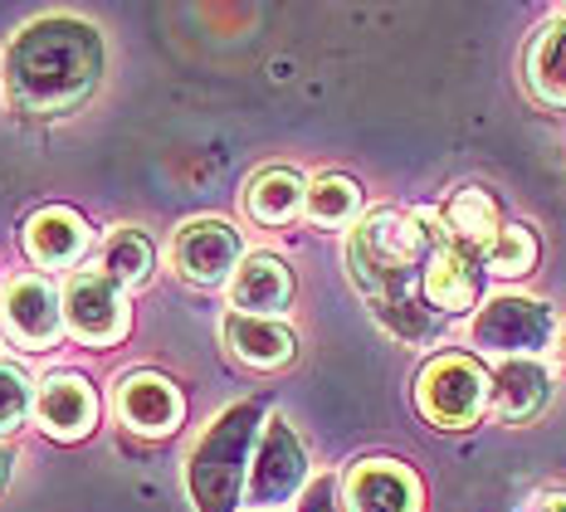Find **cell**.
I'll return each mask as SVG.
<instances>
[{"instance_id":"6da1fadb","label":"cell","mask_w":566,"mask_h":512,"mask_svg":"<svg viewBox=\"0 0 566 512\" xmlns=\"http://www.w3.org/2000/svg\"><path fill=\"white\" fill-rule=\"evenodd\" d=\"M103 83V34L88 20L44 15L30 20L6 50V98L15 113L50 123L69 117Z\"/></svg>"},{"instance_id":"7a4b0ae2","label":"cell","mask_w":566,"mask_h":512,"mask_svg":"<svg viewBox=\"0 0 566 512\" xmlns=\"http://www.w3.org/2000/svg\"><path fill=\"white\" fill-rule=\"evenodd\" d=\"M430 216H406V210H371L347 240V273L367 303L416 293L424 264L450 234L430 230Z\"/></svg>"},{"instance_id":"3957f363","label":"cell","mask_w":566,"mask_h":512,"mask_svg":"<svg viewBox=\"0 0 566 512\" xmlns=\"http://www.w3.org/2000/svg\"><path fill=\"white\" fill-rule=\"evenodd\" d=\"M259 435H264L259 400H240L210 420V430L196 439L191 459H186V488H191L196 512H240Z\"/></svg>"},{"instance_id":"277c9868","label":"cell","mask_w":566,"mask_h":512,"mask_svg":"<svg viewBox=\"0 0 566 512\" xmlns=\"http://www.w3.org/2000/svg\"><path fill=\"white\" fill-rule=\"evenodd\" d=\"M416 405L434 430H469L489 410V372L464 352L434 356L416 376Z\"/></svg>"},{"instance_id":"5b68a950","label":"cell","mask_w":566,"mask_h":512,"mask_svg":"<svg viewBox=\"0 0 566 512\" xmlns=\"http://www.w3.org/2000/svg\"><path fill=\"white\" fill-rule=\"evenodd\" d=\"M308 449H303L298 430H293L283 415H269L264 435H259L254 463H250V488H244V503L254 512H269L279 503H293L308 488Z\"/></svg>"},{"instance_id":"8992f818","label":"cell","mask_w":566,"mask_h":512,"mask_svg":"<svg viewBox=\"0 0 566 512\" xmlns=\"http://www.w3.org/2000/svg\"><path fill=\"white\" fill-rule=\"evenodd\" d=\"M240 264H244V244L230 220L216 216L186 220L171 240V269L191 289H220V283H230L240 273Z\"/></svg>"},{"instance_id":"52a82bcc","label":"cell","mask_w":566,"mask_h":512,"mask_svg":"<svg viewBox=\"0 0 566 512\" xmlns=\"http://www.w3.org/2000/svg\"><path fill=\"white\" fill-rule=\"evenodd\" d=\"M557 317L542 297H523V293H499L479 307L474 317V342L483 352L499 356H537L547 352Z\"/></svg>"},{"instance_id":"ba28073f","label":"cell","mask_w":566,"mask_h":512,"mask_svg":"<svg viewBox=\"0 0 566 512\" xmlns=\"http://www.w3.org/2000/svg\"><path fill=\"white\" fill-rule=\"evenodd\" d=\"M64 327L88 347H113L117 337H127V293L108 273H74L64 283Z\"/></svg>"},{"instance_id":"9c48e42d","label":"cell","mask_w":566,"mask_h":512,"mask_svg":"<svg viewBox=\"0 0 566 512\" xmlns=\"http://www.w3.org/2000/svg\"><path fill=\"white\" fill-rule=\"evenodd\" d=\"M0 327L15 347L50 352L64 332V293L50 279H15L0 297Z\"/></svg>"},{"instance_id":"30bf717a","label":"cell","mask_w":566,"mask_h":512,"mask_svg":"<svg viewBox=\"0 0 566 512\" xmlns=\"http://www.w3.org/2000/svg\"><path fill=\"white\" fill-rule=\"evenodd\" d=\"M117 420L133 435L167 439L186 420V396L161 372H133L117 380Z\"/></svg>"},{"instance_id":"8fae6325","label":"cell","mask_w":566,"mask_h":512,"mask_svg":"<svg viewBox=\"0 0 566 512\" xmlns=\"http://www.w3.org/2000/svg\"><path fill=\"white\" fill-rule=\"evenodd\" d=\"M420 479L400 459H361L342 479L347 512H420Z\"/></svg>"},{"instance_id":"7c38bea8","label":"cell","mask_w":566,"mask_h":512,"mask_svg":"<svg viewBox=\"0 0 566 512\" xmlns=\"http://www.w3.org/2000/svg\"><path fill=\"white\" fill-rule=\"evenodd\" d=\"M20 244H25V259L34 269H74L93 249V224L69 206H44L25 220Z\"/></svg>"},{"instance_id":"4fadbf2b","label":"cell","mask_w":566,"mask_h":512,"mask_svg":"<svg viewBox=\"0 0 566 512\" xmlns=\"http://www.w3.org/2000/svg\"><path fill=\"white\" fill-rule=\"evenodd\" d=\"M479 293H483V259L444 240L420 273V297L440 317H450V313H469L479 303Z\"/></svg>"},{"instance_id":"5bb4252c","label":"cell","mask_w":566,"mask_h":512,"mask_svg":"<svg viewBox=\"0 0 566 512\" xmlns=\"http://www.w3.org/2000/svg\"><path fill=\"white\" fill-rule=\"evenodd\" d=\"M34 415H40V430L59 439V445H74V439H88L93 425H98V396L84 376L59 372L40 386V400H34Z\"/></svg>"},{"instance_id":"9a60e30c","label":"cell","mask_w":566,"mask_h":512,"mask_svg":"<svg viewBox=\"0 0 566 512\" xmlns=\"http://www.w3.org/2000/svg\"><path fill=\"white\" fill-rule=\"evenodd\" d=\"M552 376L537 356H509L499 372H489V410L503 425H527L547 410Z\"/></svg>"},{"instance_id":"2e32d148","label":"cell","mask_w":566,"mask_h":512,"mask_svg":"<svg viewBox=\"0 0 566 512\" xmlns=\"http://www.w3.org/2000/svg\"><path fill=\"white\" fill-rule=\"evenodd\" d=\"M220 337L234 362L254 366V372H283L298 356V337L293 327H283L279 317H250V313H230L220 323Z\"/></svg>"},{"instance_id":"e0dca14e","label":"cell","mask_w":566,"mask_h":512,"mask_svg":"<svg viewBox=\"0 0 566 512\" xmlns=\"http://www.w3.org/2000/svg\"><path fill=\"white\" fill-rule=\"evenodd\" d=\"M293 303V269L279 254H250L230 279V307L250 317H283Z\"/></svg>"},{"instance_id":"ac0fdd59","label":"cell","mask_w":566,"mask_h":512,"mask_svg":"<svg viewBox=\"0 0 566 512\" xmlns=\"http://www.w3.org/2000/svg\"><path fill=\"white\" fill-rule=\"evenodd\" d=\"M444 224H450V244L469 249V254L483 259V249L503 234V216H499V200L489 196L483 186H464L450 196V206H444Z\"/></svg>"},{"instance_id":"d6986e66","label":"cell","mask_w":566,"mask_h":512,"mask_svg":"<svg viewBox=\"0 0 566 512\" xmlns=\"http://www.w3.org/2000/svg\"><path fill=\"white\" fill-rule=\"evenodd\" d=\"M303 206H308V181H303L298 171H289V166H269V171H259L250 181V190H244V210H250V220L269 224V230L289 224Z\"/></svg>"},{"instance_id":"ffe728a7","label":"cell","mask_w":566,"mask_h":512,"mask_svg":"<svg viewBox=\"0 0 566 512\" xmlns=\"http://www.w3.org/2000/svg\"><path fill=\"white\" fill-rule=\"evenodd\" d=\"M527 88L542 108H566V15L537 30L527 50Z\"/></svg>"},{"instance_id":"44dd1931","label":"cell","mask_w":566,"mask_h":512,"mask_svg":"<svg viewBox=\"0 0 566 512\" xmlns=\"http://www.w3.org/2000/svg\"><path fill=\"white\" fill-rule=\"evenodd\" d=\"M151 269H157V249L142 230L133 224H123V230H113L108 240H103V273L117 283V289H147L151 283Z\"/></svg>"},{"instance_id":"7402d4cb","label":"cell","mask_w":566,"mask_h":512,"mask_svg":"<svg viewBox=\"0 0 566 512\" xmlns=\"http://www.w3.org/2000/svg\"><path fill=\"white\" fill-rule=\"evenodd\" d=\"M371 317L381 323V332H391V337H396V342H406V347H430V342L444 332V317L434 313V307L424 303L420 293L371 303Z\"/></svg>"},{"instance_id":"603a6c76","label":"cell","mask_w":566,"mask_h":512,"mask_svg":"<svg viewBox=\"0 0 566 512\" xmlns=\"http://www.w3.org/2000/svg\"><path fill=\"white\" fill-rule=\"evenodd\" d=\"M303 210L313 224H327V230L352 224L361 216V186L352 176H317V181H308V206Z\"/></svg>"},{"instance_id":"cb8c5ba5","label":"cell","mask_w":566,"mask_h":512,"mask_svg":"<svg viewBox=\"0 0 566 512\" xmlns=\"http://www.w3.org/2000/svg\"><path fill=\"white\" fill-rule=\"evenodd\" d=\"M537 254H542V244H537L533 224H503L499 240L483 249V269L499 273V279H523V273L537 269Z\"/></svg>"},{"instance_id":"d4e9b609","label":"cell","mask_w":566,"mask_h":512,"mask_svg":"<svg viewBox=\"0 0 566 512\" xmlns=\"http://www.w3.org/2000/svg\"><path fill=\"white\" fill-rule=\"evenodd\" d=\"M34 400H40V396H34L25 366H20V362H0V439L15 435L20 425H25V415H30Z\"/></svg>"},{"instance_id":"484cf974","label":"cell","mask_w":566,"mask_h":512,"mask_svg":"<svg viewBox=\"0 0 566 512\" xmlns=\"http://www.w3.org/2000/svg\"><path fill=\"white\" fill-rule=\"evenodd\" d=\"M298 512H347V508H342V493H337V479H333V473H317V479L303 488Z\"/></svg>"},{"instance_id":"4316f807","label":"cell","mask_w":566,"mask_h":512,"mask_svg":"<svg viewBox=\"0 0 566 512\" xmlns=\"http://www.w3.org/2000/svg\"><path fill=\"white\" fill-rule=\"evenodd\" d=\"M527 512H566V488H542L533 503H527Z\"/></svg>"},{"instance_id":"83f0119b","label":"cell","mask_w":566,"mask_h":512,"mask_svg":"<svg viewBox=\"0 0 566 512\" xmlns=\"http://www.w3.org/2000/svg\"><path fill=\"white\" fill-rule=\"evenodd\" d=\"M10 479H15V454H10V449L0 445V493L10 488Z\"/></svg>"},{"instance_id":"f1b7e54d","label":"cell","mask_w":566,"mask_h":512,"mask_svg":"<svg viewBox=\"0 0 566 512\" xmlns=\"http://www.w3.org/2000/svg\"><path fill=\"white\" fill-rule=\"evenodd\" d=\"M562 352H566V332H562Z\"/></svg>"}]
</instances>
